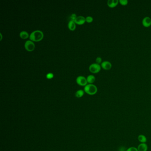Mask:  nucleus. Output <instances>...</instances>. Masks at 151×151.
<instances>
[{
  "label": "nucleus",
  "instance_id": "nucleus-1",
  "mask_svg": "<svg viewBox=\"0 0 151 151\" xmlns=\"http://www.w3.org/2000/svg\"><path fill=\"white\" fill-rule=\"evenodd\" d=\"M43 32L40 30H37L32 32L29 36V39L33 42H39L44 38Z\"/></svg>",
  "mask_w": 151,
  "mask_h": 151
},
{
  "label": "nucleus",
  "instance_id": "nucleus-2",
  "mask_svg": "<svg viewBox=\"0 0 151 151\" xmlns=\"http://www.w3.org/2000/svg\"><path fill=\"white\" fill-rule=\"evenodd\" d=\"M84 91L89 95H94L98 92V88L93 84H89L85 86Z\"/></svg>",
  "mask_w": 151,
  "mask_h": 151
},
{
  "label": "nucleus",
  "instance_id": "nucleus-3",
  "mask_svg": "<svg viewBox=\"0 0 151 151\" xmlns=\"http://www.w3.org/2000/svg\"><path fill=\"white\" fill-rule=\"evenodd\" d=\"M89 69L91 72L93 74H96L100 72L101 69V66L99 64L94 63L90 66Z\"/></svg>",
  "mask_w": 151,
  "mask_h": 151
},
{
  "label": "nucleus",
  "instance_id": "nucleus-4",
  "mask_svg": "<svg viewBox=\"0 0 151 151\" xmlns=\"http://www.w3.org/2000/svg\"><path fill=\"white\" fill-rule=\"evenodd\" d=\"M24 47L26 50L28 51H32L35 50V44L33 41L29 40L26 41L24 44Z\"/></svg>",
  "mask_w": 151,
  "mask_h": 151
},
{
  "label": "nucleus",
  "instance_id": "nucleus-5",
  "mask_svg": "<svg viewBox=\"0 0 151 151\" xmlns=\"http://www.w3.org/2000/svg\"><path fill=\"white\" fill-rule=\"evenodd\" d=\"M76 83L81 86H86L88 83L86 79L83 76H79L76 79Z\"/></svg>",
  "mask_w": 151,
  "mask_h": 151
},
{
  "label": "nucleus",
  "instance_id": "nucleus-6",
  "mask_svg": "<svg viewBox=\"0 0 151 151\" xmlns=\"http://www.w3.org/2000/svg\"><path fill=\"white\" fill-rule=\"evenodd\" d=\"M101 66L103 69L108 71L111 69L112 65V64L108 61H105L102 62Z\"/></svg>",
  "mask_w": 151,
  "mask_h": 151
},
{
  "label": "nucleus",
  "instance_id": "nucleus-7",
  "mask_svg": "<svg viewBox=\"0 0 151 151\" xmlns=\"http://www.w3.org/2000/svg\"><path fill=\"white\" fill-rule=\"evenodd\" d=\"M142 23L145 27H149L151 25V18L149 17H145L142 20Z\"/></svg>",
  "mask_w": 151,
  "mask_h": 151
},
{
  "label": "nucleus",
  "instance_id": "nucleus-8",
  "mask_svg": "<svg viewBox=\"0 0 151 151\" xmlns=\"http://www.w3.org/2000/svg\"><path fill=\"white\" fill-rule=\"evenodd\" d=\"M74 21L76 24H78V25H83L86 22V18H85L84 17L81 16L77 17Z\"/></svg>",
  "mask_w": 151,
  "mask_h": 151
},
{
  "label": "nucleus",
  "instance_id": "nucleus-9",
  "mask_svg": "<svg viewBox=\"0 0 151 151\" xmlns=\"http://www.w3.org/2000/svg\"><path fill=\"white\" fill-rule=\"evenodd\" d=\"M118 0H108L107 2L108 6L110 8H113L116 7L119 3Z\"/></svg>",
  "mask_w": 151,
  "mask_h": 151
},
{
  "label": "nucleus",
  "instance_id": "nucleus-10",
  "mask_svg": "<svg viewBox=\"0 0 151 151\" xmlns=\"http://www.w3.org/2000/svg\"><path fill=\"white\" fill-rule=\"evenodd\" d=\"M137 148L138 151H147L148 147L146 143H141L138 146Z\"/></svg>",
  "mask_w": 151,
  "mask_h": 151
},
{
  "label": "nucleus",
  "instance_id": "nucleus-11",
  "mask_svg": "<svg viewBox=\"0 0 151 151\" xmlns=\"http://www.w3.org/2000/svg\"><path fill=\"white\" fill-rule=\"evenodd\" d=\"M76 24L74 22V21L73 20H70L68 24V29H69L70 30L72 31H74L76 29Z\"/></svg>",
  "mask_w": 151,
  "mask_h": 151
},
{
  "label": "nucleus",
  "instance_id": "nucleus-12",
  "mask_svg": "<svg viewBox=\"0 0 151 151\" xmlns=\"http://www.w3.org/2000/svg\"><path fill=\"white\" fill-rule=\"evenodd\" d=\"M30 35H29L28 32L26 31H22L20 33V37L23 39H27L28 38H29Z\"/></svg>",
  "mask_w": 151,
  "mask_h": 151
},
{
  "label": "nucleus",
  "instance_id": "nucleus-13",
  "mask_svg": "<svg viewBox=\"0 0 151 151\" xmlns=\"http://www.w3.org/2000/svg\"><path fill=\"white\" fill-rule=\"evenodd\" d=\"M138 140L141 143H145L147 141V139L146 136L143 135H140L138 136Z\"/></svg>",
  "mask_w": 151,
  "mask_h": 151
},
{
  "label": "nucleus",
  "instance_id": "nucleus-14",
  "mask_svg": "<svg viewBox=\"0 0 151 151\" xmlns=\"http://www.w3.org/2000/svg\"><path fill=\"white\" fill-rule=\"evenodd\" d=\"M86 80L87 81L88 83L89 84H93L94 82H95V77L93 75H89L86 78Z\"/></svg>",
  "mask_w": 151,
  "mask_h": 151
},
{
  "label": "nucleus",
  "instance_id": "nucleus-15",
  "mask_svg": "<svg viewBox=\"0 0 151 151\" xmlns=\"http://www.w3.org/2000/svg\"><path fill=\"white\" fill-rule=\"evenodd\" d=\"M84 94V91L82 90H79L76 91V96L78 98H80L83 96Z\"/></svg>",
  "mask_w": 151,
  "mask_h": 151
},
{
  "label": "nucleus",
  "instance_id": "nucleus-16",
  "mask_svg": "<svg viewBox=\"0 0 151 151\" xmlns=\"http://www.w3.org/2000/svg\"><path fill=\"white\" fill-rule=\"evenodd\" d=\"M120 4L122 5L125 6L128 4V0H119V1Z\"/></svg>",
  "mask_w": 151,
  "mask_h": 151
},
{
  "label": "nucleus",
  "instance_id": "nucleus-17",
  "mask_svg": "<svg viewBox=\"0 0 151 151\" xmlns=\"http://www.w3.org/2000/svg\"><path fill=\"white\" fill-rule=\"evenodd\" d=\"M93 21V18L91 16H88L86 17V21L88 23H91Z\"/></svg>",
  "mask_w": 151,
  "mask_h": 151
},
{
  "label": "nucleus",
  "instance_id": "nucleus-18",
  "mask_svg": "<svg viewBox=\"0 0 151 151\" xmlns=\"http://www.w3.org/2000/svg\"><path fill=\"white\" fill-rule=\"evenodd\" d=\"M53 77H54V74L52 73H49L46 75L47 79H51L53 78Z\"/></svg>",
  "mask_w": 151,
  "mask_h": 151
},
{
  "label": "nucleus",
  "instance_id": "nucleus-19",
  "mask_svg": "<svg viewBox=\"0 0 151 151\" xmlns=\"http://www.w3.org/2000/svg\"><path fill=\"white\" fill-rule=\"evenodd\" d=\"M126 151H138V148L134 147H131L129 148L128 149H127V150Z\"/></svg>",
  "mask_w": 151,
  "mask_h": 151
},
{
  "label": "nucleus",
  "instance_id": "nucleus-20",
  "mask_svg": "<svg viewBox=\"0 0 151 151\" xmlns=\"http://www.w3.org/2000/svg\"><path fill=\"white\" fill-rule=\"evenodd\" d=\"M96 63L98 64H101L102 63V59H101V57H98L96 59Z\"/></svg>",
  "mask_w": 151,
  "mask_h": 151
},
{
  "label": "nucleus",
  "instance_id": "nucleus-21",
  "mask_svg": "<svg viewBox=\"0 0 151 151\" xmlns=\"http://www.w3.org/2000/svg\"><path fill=\"white\" fill-rule=\"evenodd\" d=\"M77 16L76 14L73 13L71 14V20L73 21H74L76 19V18H77Z\"/></svg>",
  "mask_w": 151,
  "mask_h": 151
},
{
  "label": "nucleus",
  "instance_id": "nucleus-22",
  "mask_svg": "<svg viewBox=\"0 0 151 151\" xmlns=\"http://www.w3.org/2000/svg\"><path fill=\"white\" fill-rule=\"evenodd\" d=\"M0 35H1V40H2V34L1 33L0 34Z\"/></svg>",
  "mask_w": 151,
  "mask_h": 151
},
{
  "label": "nucleus",
  "instance_id": "nucleus-23",
  "mask_svg": "<svg viewBox=\"0 0 151 151\" xmlns=\"http://www.w3.org/2000/svg\"><path fill=\"white\" fill-rule=\"evenodd\" d=\"M123 151V150H120V151Z\"/></svg>",
  "mask_w": 151,
  "mask_h": 151
}]
</instances>
